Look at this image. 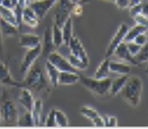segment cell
<instances>
[{
  "mask_svg": "<svg viewBox=\"0 0 148 129\" xmlns=\"http://www.w3.org/2000/svg\"><path fill=\"white\" fill-rule=\"evenodd\" d=\"M45 69H46L47 76L49 79L50 83L52 84L53 86L57 87L58 86V75H59L58 69L55 68L51 63H49L48 60L46 61V64H45Z\"/></svg>",
  "mask_w": 148,
  "mask_h": 129,
  "instance_id": "obj_24",
  "label": "cell"
},
{
  "mask_svg": "<svg viewBox=\"0 0 148 129\" xmlns=\"http://www.w3.org/2000/svg\"><path fill=\"white\" fill-rule=\"evenodd\" d=\"M109 71L112 73H116L121 75H128L131 71V68L129 64L124 62H120L116 60H109Z\"/></svg>",
  "mask_w": 148,
  "mask_h": 129,
  "instance_id": "obj_18",
  "label": "cell"
},
{
  "mask_svg": "<svg viewBox=\"0 0 148 129\" xmlns=\"http://www.w3.org/2000/svg\"><path fill=\"white\" fill-rule=\"evenodd\" d=\"M147 27L139 25V24H136L131 28H129L125 36L123 41L125 42V43L133 41L134 39L138 35H139L141 33H143V32H147Z\"/></svg>",
  "mask_w": 148,
  "mask_h": 129,
  "instance_id": "obj_20",
  "label": "cell"
},
{
  "mask_svg": "<svg viewBox=\"0 0 148 129\" xmlns=\"http://www.w3.org/2000/svg\"><path fill=\"white\" fill-rule=\"evenodd\" d=\"M52 40L55 48H59L60 46H62V44H63V37H62V29L58 26H57L56 24L53 26Z\"/></svg>",
  "mask_w": 148,
  "mask_h": 129,
  "instance_id": "obj_28",
  "label": "cell"
},
{
  "mask_svg": "<svg viewBox=\"0 0 148 129\" xmlns=\"http://www.w3.org/2000/svg\"><path fill=\"white\" fill-rule=\"evenodd\" d=\"M135 60H137V62L140 64L141 63H144L147 62L148 59L147 55V43L145 44L143 46H142L140 51L137 53V55L134 56Z\"/></svg>",
  "mask_w": 148,
  "mask_h": 129,
  "instance_id": "obj_31",
  "label": "cell"
},
{
  "mask_svg": "<svg viewBox=\"0 0 148 129\" xmlns=\"http://www.w3.org/2000/svg\"><path fill=\"white\" fill-rule=\"evenodd\" d=\"M68 60L73 67L75 68L76 69H78L79 71V70H84V69H86L88 68V64L84 63V61H82L80 59L77 58L76 56H73L71 54L69 56Z\"/></svg>",
  "mask_w": 148,
  "mask_h": 129,
  "instance_id": "obj_30",
  "label": "cell"
},
{
  "mask_svg": "<svg viewBox=\"0 0 148 129\" xmlns=\"http://www.w3.org/2000/svg\"><path fill=\"white\" fill-rule=\"evenodd\" d=\"M109 58H105L101 64H100V66L97 68L96 70V72L94 73V78L96 79H104L108 77V74H109Z\"/></svg>",
  "mask_w": 148,
  "mask_h": 129,
  "instance_id": "obj_25",
  "label": "cell"
},
{
  "mask_svg": "<svg viewBox=\"0 0 148 129\" xmlns=\"http://www.w3.org/2000/svg\"><path fill=\"white\" fill-rule=\"evenodd\" d=\"M71 2H72L73 3H79L80 0H71Z\"/></svg>",
  "mask_w": 148,
  "mask_h": 129,
  "instance_id": "obj_49",
  "label": "cell"
},
{
  "mask_svg": "<svg viewBox=\"0 0 148 129\" xmlns=\"http://www.w3.org/2000/svg\"><path fill=\"white\" fill-rule=\"evenodd\" d=\"M130 3H129V7H132V6H134L136 4L141 3V0H129Z\"/></svg>",
  "mask_w": 148,
  "mask_h": 129,
  "instance_id": "obj_45",
  "label": "cell"
},
{
  "mask_svg": "<svg viewBox=\"0 0 148 129\" xmlns=\"http://www.w3.org/2000/svg\"><path fill=\"white\" fill-rule=\"evenodd\" d=\"M40 54H41V44L35 48H29L25 53L20 64V73L22 74H24L28 72V69L32 67V64L35 63V61Z\"/></svg>",
  "mask_w": 148,
  "mask_h": 129,
  "instance_id": "obj_7",
  "label": "cell"
},
{
  "mask_svg": "<svg viewBox=\"0 0 148 129\" xmlns=\"http://www.w3.org/2000/svg\"><path fill=\"white\" fill-rule=\"evenodd\" d=\"M82 12H83V7H82V5L79 3L74 4L72 11H71V13H72L73 15L77 16H80L82 14Z\"/></svg>",
  "mask_w": 148,
  "mask_h": 129,
  "instance_id": "obj_40",
  "label": "cell"
},
{
  "mask_svg": "<svg viewBox=\"0 0 148 129\" xmlns=\"http://www.w3.org/2000/svg\"><path fill=\"white\" fill-rule=\"evenodd\" d=\"M107 1H110V2H113L114 0H107Z\"/></svg>",
  "mask_w": 148,
  "mask_h": 129,
  "instance_id": "obj_52",
  "label": "cell"
},
{
  "mask_svg": "<svg viewBox=\"0 0 148 129\" xmlns=\"http://www.w3.org/2000/svg\"><path fill=\"white\" fill-rule=\"evenodd\" d=\"M32 2V0H24V5H25V7H26V6H29Z\"/></svg>",
  "mask_w": 148,
  "mask_h": 129,
  "instance_id": "obj_47",
  "label": "cell"
},
{
  "mask_svg": "<svg viewBox=\"0 0 148 129\" xmlns=\"http://www.w3.org/2000/svg\"><path fill=\"white\" fill-rule=\"evenodd\" d=\"M142 7H143V3L136 4V5H134V6L130 7V16L134 18V17H135V16H138V15L141 14Z\"/></svg>",
  "mask_w": 148,
  "mask_h": 129,
  "instance_id": "obj_39",
  "label": "cell"
},
{
  "mask_svg": "<svg viewBox=\"0 0 148 129\" xmlns=\"http://www.w3.org/2000/svg\"><path fill=\"white\" fill-rule=\"evenodd\" d=\"M104 122V127H116L117 126V119L115 116L105 115L103 118Z\"/></svg>",
  "mask_w": 148,
  "mask_h": 129,
  "instance_id": "obj_36",
  "label": "cell"
},
{
  "mask_svg": "<svg viewBox=\"0 0 148 129\" xmlns=\"http://www.w3.org/2000/svg\"><path fill=\"white\" fill-rule=\"evenodd\" d=\"M128 29L129 27L127 24H121L119 28L117 29V32H116L114 36L112 37V40L110 41V43L108 44L107 50L105 52V58H109L112 55H113V52L115 51L116 47L124 40V37L127 31H128Z\"/></svg>",
  "mask_w": 148,
  "mask_h": 129,
  "instance_id": "obj_8",
  "label": "cell"
},
{
  "mask_svg": "<svg viewBox=\"0 0 148 129\" xmlns=\"http://www.w3.org/2000/svg\"><path fill=\"white\" fill-rule=\"evenodd\" d=\"M58 6L55 9V24L59 28L71 16L74 4L71 0H58Z\"/></svg>",
  "mask_w": 148,
  "mask_h": 129,
  "instance_id": "obj_4",
  "label": "cell"
},
{
  "mask_svg": "<svg viewBox=\"0 0 148 129\" xmlns=\"http://www.w3.org/2000/svg\"><path fill=\"white\" fill-rule=\"evenodd\" d=\"M126 46H127V48H128L130 53L134 56H135V55H137V53L140 51L141 48H142V46L135 44L134 41L127 42V43H126Z\"/></svg>",
  "mask_w": 148,
  "mask_h": 129,
  "instance_id": "obj_34",
  "label": "cell"
},
{
  "mask_svg": "<svg viewBox=\"0 0 148 129\" xmlns=\"http://www.w3.org/2000/svg\"><path fill=\"white\" fill-rule=\"evenodd\" d=\"M19 103L26 111H32L34 103V98L29 89L22 88L19 96Z\"/></svg>",
  "mask_w": 148,
  "mask_h": 129,
  "instance_id": "obj_16",
  "label": "cell"
},
{
  "mask_svg": "<svg viewBox=\"0 0 148 129\" xmlns=\"http://www.w3.org/2000/svg\"><path fill=\"white\" fill-rule=\"evenodd\" d=\"M23 8L20 5L17 4L16 5V7L13 8V12L16 16V21H17V24L18 26H20L21 22H22V12H23Z\"/></svg>",
  "mask_w": 148,
  "mask_h": 129,
  "instance_id": "obj_35",
  "label": "cell"
},
{
  "mask_svg": "<svg viewBox=\"0 0 148 129\" xmlns=\"http://www.w3.org/2000/svg\"><path fill=\"white\" fill-rule=\"evenodd\" d=\"M20 47L26 48H35L36 46L41 44L40 43V36L35 35V34H22L20 38Z\"/></svg>",
  "mask_w": 148,
  "mask_h": 129,
  "instance_id": "obj_15",
  "label": "cell"
},
{
  "mask_svg": "<svg viewBox=\"0 0 148 129\" xmlns=\"http://www.w3.org/2000/svg\"><path fill=\"white\" fill-rule=\"evenodd\" d=\"M55 51V46L53 43L52 29L47 28L44 32L43 44H41V53L43 56L47 57L49 53Z\"/></svg>",
  "mask_w": 148,
  "mask_h": 129,
  "instance_id": "obj_14",
  "label": "cell"
},
{
  "mask_svg": "<svg viewBox=\"0 0 148 129\" xmlns=\"http://www.w3.org/2000/svg\"><path fill=\"white\" fill-rule=\"evenodd\" d=\"M47 60L58 69L59 72H72L79 73V70L74 68L67 59L62 56L59 52L53 51L47 56Z\"/></svg>",
  "mask_w": 148,
  "mask_h": 129,
  "instance_id": "obj_5",
  "label": "cell"
},
{
  "mask_svg": "<svg viewBox=\"0 0 148 129\" xmlns=\"http://www.w3.org/2000/svg\"><path fill=\"white\" fill-rule=\"evenodd\" d=\"M113 2L121 9H125L126 7H128L129 3H130L129 0H114Z\"/></svg>",
  "mask_w": 148,
  "mask_h": 129,
  "instance_id": "obj_42",
  "label": "cell"
},
{
  "mask_svg": "<svg viewBox=\"0 0 148 129\" xmlns=\"http://www.w3.org/2000/svg\"><path fill=\"white\" fill-rule=\"evenodd\" d=\"M143 81L138 77H128L123 88L120 92L125 100L133 107H137L140 103L141 95L143 92Z\"/></svg>",
  "mask_w": 148,
  "mask_h": 129,
  "instance_id": "obj_2",
  "label": "cell"
},
{
  "mask_svg": "<svg viewBox=\"0 0 148 129\" xmlns=\"http://www.w3.org/2000/svg\"><path fill=\"white\" fill-rule=\"evenodd\" d=\"M79 81V73L72 72H59L58 85H73Z\"/></svg>",
  "mask_w": 148,
  "mask_h": 129,
  "instance_id": "obj_17",
  "label": "cell"
},
{
  "mask_svg": "<svg viewBox=\"0 0 148 129\" xmlns=\"http://www.w3.org/2000/svg\"><path fill=\"white\" fill-rule=\"evenodd\" d=\"M16 125L18 127H34L33 119L31 111H26L24 114L18 116Z\"/></svg>",
  "mask_w": 148,
  "mask_h": 129,
  "instance_id": "obj_27",
  "label": "cell"
},
{
  "mask_svg": "<svg viewBox=\"0 0 148 129\" xmlns=\"http://www.w3.org/2000/svg\"><path fill=\"white\" fill-rule=\"evenodd\" d=\"M134 20L135 21L136 24H139V25H143V26L147 27L148 20L147 16H143L142 14H139V15H138L135 17H134Z\"/></svg>",
  "mask_w": 148,
  "mask_h": 129,
  "instance_id": "obj_38",
  "label": "cell"
},
{
  "mask_svg": "<svg viewBox=\"0 0 148 129\" xmlns=\"http://www.w3.org/2000/svg\"><path fill=\"white\" fill-rule=\"evenodd\" d=\"M62 32V37H63V44L68 46L69 41L71 40V36H73V21L72 18L70 16L66 21L65 22L62 27L61 28Z\"/></svg>",
  "mask_w": 148,
  "mask_h": 129,
  "instance_id": "obj_22",
  "label": "cell"
},
{
  "mask_svg": "<svg viewBox=\"0 0 148 129\" xmlns=\"http://www.w3.org/2000/svg\"><path fill=\"white\" fill-rule=\"evenodd\" d=\"M3 52V41H2V34L0 32V52Z\"/></svg>",
  "mask_w": 148,
  "mask_h": 129,
  "instance_id": "obj_46",
  "label": "cell"
},
{
  "mask_svg": "<svg viewBox=\"0 0 148 129\" xmlns=\"http://www.w3.org/2000/svg\"><path fill=\"white\" fill-rule=\"evenodd\" d=\"M33 1H39V0H32V2H33Z\"/></svg>",
  "mask_w": 148,
  "mask_h": 129,
  "instance_id": "obj_53",
  "label": "cell"
},
{
  "mask_svg": "<svg viewBox=\"0 0 148 129\" xmlns=\"http://www.w3.org/2000/svg\"><path fill=\"white\" fill-rule=\"evenodd\" d=\"M20 88H27L35 91H41L48 86L42 69L40 65L34 64L26 73V77L24 80L20 82Z\"/></svg>",
  "mask_w": 148,
  "mask_h": 129,
  "instance_id": "obj_1",
  "label": "cell"
},
{
  "mask_svg": "<svg viewBox=\"0 0 148 129\" xmlns=\"http://www.w3.org/2000/svg\"><path fill=\"white\" fill-rule=\"evenodd\" d=\"M0 32L6 36H15L18 33V27L0 18Z\"/></svg>",
  "mask_w": 148,
  "mask_h": 129,
  "instance_id": "obj_19",
  "label": "cell"
},
{
  "mask_svg": "<svg viewBox=\"0 0 148 129\" xmlns=\"http://www.w3.org/2000/svg\"><path fill=\"white\" fill-rule=\"evenodd\" d=\"M42 108H43L42 100L39 99V98L36 99V100H34L33 107H32V111H31L32 119H33V123H34V127L40 126Z\"/></svg>",
  "mask_w": 148,
  "mask_h": 129,
  "instance_id": "obj_21",
  "label": "cell"
},
{
  "mask_svg": "<svg viewBox=\"0 0 148 129\" xmlns=\"http://www.w3.org/2000/svg\"><path fill=\"white\" fill-rule=\"evenodd\" d=\"M68 47L70 48L71 55L76 56L77 58L84 61V63L88 64L89 60H88L87 52L85 51L82 43L80 42L79 40L77 37L73 36H71V40L69 41Z\"/></svg>",
  "mask_w": 148,
  "mask_h": 129,
  "instance_id": "obj_10",
  "label": "cell"
},
{
  "mask_svg": "<svg viewBox=\"0 0 148 129\" xmlns=\"http://www.w3.org/2000/svg\"><path fill=\"white\" fill-rule=\"evenodd\" d=\"M1 115L3 120L8 124H14L17 123L18 119V110L16 108V104L10 99L4 100L3 103L1 107Z\"/></svg>",
  "mask_w": 148,
  "mask_h": 129,
  "instance_id": "obj_6",
  "label": "cell"
},
{
  "mask_svg": "<svg viewBox=\"0 0 148 129\" xmlns=\"http://www.w3.org/2000/svg\"><path fill=\"white\" fill-rule=\"evenodd\" d=\"M55 123L57 127L64 128L68 126V119L60 110H55Z\"/></svg>",
  "mask_w": 148,
  "mask_h": 129,
  "instance_id": "obj_29",
  "label": "cell"
},
{
  "mask_svg": "<svg viewBox=\"0 0 148 129\" xmlns=\"http://www.w3.org/2000/svg\"><path fill=\"white\" fill-rule=\"evenodd\" d=\"M113 54H115L118 58H120L121 60H125L126 62H129L130 64H134V65H138V63L135 60L134 56H132L130 52H129L127 46H126V43L122 41L115 49V51L113 52Z\"/></svg>",
  "mask_w": 148,
  "mask_h": 129,
  "instance_id": "obj_13",
  "label": "cell"
},
{
  "mask_svg": "<svg viewBox=\"0 0 148 129\" xmlns=\"http://www.w3.org/2000/svg\"><path fill=\"white\" fill-rule=\"evenodd\" d=\"M79 81L82 85L88 88L90 91L97 95H104L109 91L112 80L109 77L104 79H96L79 74Z\"/></svg>",
  "mask_w": 148,
  "mask_h": 129,
  "instance_id": "obj_3",
  "label": "cell"
},
{
  "mask_svg": "<svg viewBox=\"0 0 148 129\" xmlns=\"http://www.w3.org/2000/svg\"><path fill=\"white\" fill-rule=\"evenodd\" d=\"M0 83L9 86L20 88V81H16L12 77L9 68L6 64L0 62Z\"/></svg>",
  "mask_w": 148,
  "mask_h": 129,
  "instance_id": "obj_11",
  "label": "cell"
},
{
  "mask_svg": "<svg viewBox=\"0 0 148 129\" xmlns=\"http://www.w3.org/2000/svg\"><path fill=\"white\" fill-rule=\"evenodd\" d=\"M58 2V0H39V1H33L29 5V7L36 13L37 17L42 20L47 12L54 6Z\"/></svg>",
  "mask_w": 148,
  "mask_h": 129,
  "instance_id": "obj_9",
  "label": "cell"
},
{
  "mask_svg": "<svg viewBox=\"0 0 148 129\" xmlns=\"http://www.w3.org/2000/svg\"><path fill=\"white\" fill-rule=\"evenodd\" d=\"M11 1H12V3L15 7H16V5L18 4V2H19V0H11Z\"/></svg>",
  "mask_w": 148,
  "mask_h": 129,
  "instance_id": "obj_48",
  "label": "cell"
},
{
  "mask_svg": "<svg viewBox=\"0 0 148 129\" xmlns=\"http://www.w3.org/2000/svg\"><path fill=\"white\" fill-rule=\"evenodd\" d=\"M1 118H2V115H1V111H0V120H1Z\"/></svg>",
  "mask_w": 148,
  "mask_h": 129,
  "instance_id": "obj_50",
  "label": "cell"
},
{
  "mask_svg": "<svg viewBox=\"0 0 148 129\" xmlns=\"http://www.w3.org/2000/svg\"><path fill=\"white\" fill-rule=\"evenodd\" d=\"M2 2H3V0H0V5L2 4Z\"/></svg>",
  "mask_w": 148,
  "mask_h": 129,
  "instance_id": "obj_51",
  "label": "cell"
},
{
  "mask_svg": "<svg viewBox=\"0 0 148 129\" xmlns=\"http://www.w3.org/2000/svg\"><path fill=\"white\" fill-rule=\"evenodd\" d=\"M0 18L3 19L4 20L8 21L11 24L16 25L17 27H19L17 24L16 16H15V14H14V12L12 9H9V8L5 7L3 6L0 5Z\"/></svg>",
  "mask_w": 148,
  "mask_h": 129,
  "instance_id": "obj_26",
  "label": "cell"
},
{
  "mask_svg": "<svg viewBox=\"0 0 148 129\" xmlns=\"http://www.w3.org/2000/svg\"><path fill=\"white\" fill-rule=\"evenodd\" d=\"M128 77V75H122L120 77L116 78L115 80L112 81L110 88H109V92L112 96H115L118 93H120L121 90L123 88Z\"/></svg>",
  "mask_w": 148,
  "mask_h": 129,
  "instance_id": "obj_23",
  "label": "cell"
},
{
  "mask_svg": "<svg viewBox=\"0 0 148 129\" xmlns=\"http://www.w3.org/2000/svg\"><path fill=\"white\" fill-rule=\"evenodd\" d=\"M141 14L143 16H147V17L148 15V6L147 3L143 4V7H142V11H141Z\"/></svg>",
  "mask_w": 148,
  "mask_h": 129,
  "instance_id": "obj_44",
  "label": "cell"
},
{
  "mask_svg": "<svg viewBox=\"0 0 148 129\" xmlns=\"http://www.w3.org/2000/svg\"><path fill=\"white\" fill-rule=\"evenodd\" d=\"M80 113L84 117L88 118V119H91V120H92L93 119H95L96 116L99 115L98 112L96 111L95 109L89 107H86V106H84V107H82L80 108Z\"/></svg>",
  "mask_w": 148,
  "mask_h": 129,
  "instance_id": "obj_32",
  "label": "cell"
},
{
  "mask_svg": "<svg viewBox=\"0 0 148 129\" xmlns=\"http://www.w3.org/2000/svg\"><path fill=\"white\" fill-rule=\"evenodd\" d=\"M40 20V19L36 15V13L33 12V10L29 6H26L23 8L22 21L26 25H28V27L32 28H36L39 25Z\"/></svg>",
  "mask_w": 148,
  "mask_h": 129,
  "instance_id": "obj_12",
  "label": "cell"
},
{
  "mask_svg": "<svg viewBox=\"0 0 148 129\" xmlns=\"http://www.w3.org/2000/svg\"><path fill=\"white\" fill-rule=\"evenodd\" d=\"M135 44H138L140 46H143L145 44L147 43V34L146 32H143V33H141L134 39L133 40Z\"/></svg>",
  "mask_w": 148,
  "mask_h": 129,
  "instance_id": "obj_37",
  "label": "cell"
},
{
  "mask_svg": "<svg viewBox=\"0 0 148 129\" xmlns=\"http://www.w3.org/2000/svg\"><path fill=\"white\" fill-rule=\"evenodd\" d=\"M1 5L5 7H8L9 9H12V10H13V8L15 7V6L13 5V3H12L11 0H3Z\"/></svg>",
  "mask_w": 148,
  "mask_h": 129,
  "instance_id": "obj_43",
  "label": "cell"
},
{
  "mask_svg": "<svg viewBox=\"0 0 148 129\" xmlns=\"http://www.w3.org/2000/svg\"><path fill=\"white\" fill-rule=\"evenodd\" d=\"M92 121L94 126H96V127H104V119H103V117L100 116V115L98 116H96L95 119H93Z\"/></svg>",
  "mask_w": 148,
  "mask_h": 129,
  "instance_id": "obj_41",
  "label": "cell"
},
{
  "mask_svg": "<svg viewBox=\"0 0 148 129\" xmlns=\"http://www.w3.org/2000/svg\"><path fill=\"white\" fill-rule=\"evenodd\" d=\"M55 108H52L49 111L45 124L46 127H57L55 123Z\"/></svg>",
  "mask_w": 148,
  "mask_h": 129,
  "instance_id": "obj_33",
  "label": "cell"
}]
</instances>
